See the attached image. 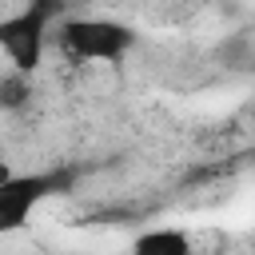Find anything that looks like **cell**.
Here are the masks:
<instances>
[{
    "mask_svg": "<svg viewBox=\"0 0 255 255\" xmlns=\"http://www.w3.org/2000/svg\"><path fill=\"white\" fill-rule=\"evenodd\" d=\"M131 44H135L131 28L112 16H60L52 20V40H48V48H56L76 68L120 64L131 52Z\"/></svg>",
    "mask_w": 255,
    "mask_h": 255,
    "instance_id": "cell-1",
    "label": "cell"
},
{
    "mask_svg": "<svg viewBox=\"0 0 255 255\" xmlns=\"http://www.w3.org/2000/svg\"><path fill=\"white\" fill-rule=\"evenodd\" d=\"M48 40H52V16L36 4H24L20 12L0 20V52L12 64V72L32 76L48 60Z\"/></svg>",
    "mask_w": 255,
    "mask_h": 255,
    "instance_id": "cell-2",
    "label": "cell"
},
{
    "mask_svg": "<svg viewBox=\"0 0 255 255\" xmlns=\"http://www.w3.org/2000/svg\"><path fill=\"white\" fill-rule=\"evenodd\" d=\"M68 175L60 171H32V175H8L0 183V239L4 235H20L24 223L32 219V211L40 203H48L52 195H64Z\"/></svg>",
    "mask_w": 255,
    "mask_h": 255,
    "instance_id": "cell-3",
    "label": "cell"
},
{
    "mask_svg": "<svg viewBox=\"0 0 255 255\" xmlns=\"http://www.w3.org/2000/svg\"><path fill=\"white\" fill-rule=\"evenodd\" d=\"M131 255H187V231L183 227H151L131 239Z\"/></svg>",
    "mask_w": 255,
    "mask_h": 255,
    "instance_id": "cell-4",
    "label": "cell"
},
{
    "mask_svg": "<svg viewBox=\"0 0 255 255\" xmlns=\"http://www.w3.org/2000/svg\"><path fill=\"white\" fill-rule=\"evenodd\" d=\"M231 239L223 227H187V255H227Z\"/></svg>",
    "mask_w": 255,
    "mask_h": 255,
    "instance_id": "cell-5",
    "label": "cell"
}]
</instances>
